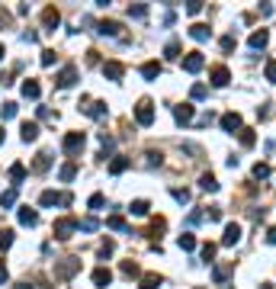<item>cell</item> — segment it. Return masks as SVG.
<instances>
[{
	"label": "cell",
	"mask_w": 276,
	"mask_h": 289,
	"mask_svg": "<svg viewBox=\"0 0 276 289\" xmlns=\"http://www.w3.org/2000/svg\"><path fill=\"white\" fill-rule=\"evenodd\" d=\"M77 270H80V260L77 257H64L61 264H55V280H71Z\"/></svg>",
	"instance_id": "obj_1"
},
{
	"label": "cell",
	"mask_w": 276,
	"mask_h": 289,
	"mask_svg": "<svg viewBox=\"0 0 276 289\" xmlns=\"http://www.w3.org/2000/svg\"><path fill=\"white\" fill-rule=\"evenodd\" d=\"M52 231H55V238H58V241H68V238L77 231V219H55Z\"/></svg>",
	"instance_id": "obj_2"
},
{
	"label": "cell",
	"mask_w": 276,
	"mask_h": 289,
	"mask_svg": "<svg viewBox=\"0 0 276 289\" xmlns=\"http://www.w3.org/2000/svg\"><path fill=\"white\" fill-rule=\"evenodd\" d=\"M135 122L138 125H151L154 122V103L151 100H141V103L135 106Z\"/></svg>",
	"instance_id": "obj_3"
},
{
	"label": "cell",
	"mask_w": 276,
	"mask_h": 289,
	"mask_svg": "<svg viewBox=\"0 0 276 289\" xmlns=\"http://www.w3.org/2000/svg\"><path fill=\"white\" fill-rule=\"evenodd\" d=\"M84 132H68V135H64V142H61V148L68 154H77V151H84Z\"/></svg>",
	"instance_id": "obj_4"
},
{
	"label": "cell",
	"mask_w": 276,
	"mask_h": 289,
	"mask_svg": "<svg viewBox=\"0 0 276 289\" xmlns=\"http://www.w3.org/2000/svg\"><path fill=\"white\" fill-rule=\"evenodd\" d=\"M202 64H206L202 52H186V58H183V71H186V74H199Z\"/></svg>",
	"instance_id": "obj_5"
},
{
	"label": "cell",
	"mask_w": 276,
	"mask_h": 289,
	"mask_svg": "<svg viewBox=\"0 0 276 289\" xmlns=\"http://www.w3.org/2000/svg\"><path fill=\"white\" fill-rule=\"evenodd\" d=\"M238 241H241V225L238 222H228V225H225V235H222V244L225 248H235Z\"/></svg>",
	"instance_id": "obj_6"
},
{
	"label": "cell",
	"mask_w": 276,
	"mask_h": 289,
	"mask_svg": "<svg viewBox=\"0 0 276 289\" xmlns=\"http://www.w3.org/2000/svg\"><path fill=\"white\" fill-rule=\"evenodd\" d=\"M74 81H77V68H74V64H68V68H61V74L55 77V84L61 87V90H68V87H74Z\"/></svg>",
	"instance_id": "obj_7"
},
{
	"label": "cell",
	"mask_w": 276,
	"mask_h": 289,
	"mask_svg": "<svg viewBox=\"0 0 276 289\" xmlns=\"http://www.w3.org/2000/svg\"><path fill=\"white\" fill-rule=\"evenodd\" d=\"M58 23H61V13H58L55 7L42 10V26H45V32H55V26H58Z\"/></svg>",
	"instance_id": "obj_8"
},
{
	"label": "cell",
	"mask_w": 276,
	"mask_h": 289,
	"mask_svg": "<svg viewBox=\"0 0 276 289\" xmlns=\"http://www.w3.org/2000/svg\"><path fill=\"white\" fill-rule=\"evenodd\" d=\"M174 119H177V125H190V122H193V103H180V106H174Z\"/></svg>",
	"instance_id": "obj_9"
},
{
	"label": "cell",
	"mask_w": 276,
	"mask_h": 289,
	"mask_svg": "<svg viewBox=\"0 0 276 289\" xmlns=\"http://www.w3.org/2000/svg\"><path fill=\"white\" fill-rule=\"evenodd\" d=\"M209 77H212V84H215V87H225V84L231 81V71L225 68V64H215V68L209 71Z\"/></svg>",
	"instance_id": "obj_10"
},
{
	"label": "cell",
	"mask_w": 276,
	"mask_h": 289,
	"mask_svg": "<svg viewBox=\"0 0 276 289\" xmlns=\"http://www.w3.org/2000/svg\"><path fill=\"white\" fill-rule=\"evenodd\" d=\"M222 129L231 132V135H235V132H241V116H238V113H225V116H222Z\"/></svg>",
	"instance_id": "obj_11"
},
{
	"label": "cell",
	"mask_w": 276,
	"mask_h": 289,
	"mask_svg": "<svg viewBox=\"0 0 276 289\" xmlns=\"http://www.w3.org/2000/svg\"><path fill=\"white\" fill-rule=\"evenodd\" d=\"M48 167H52V154H48V151H39L36 161H32V170H36V174H45Z\"/></svg>",
	"instance_id": "obj_12"
},
{
	"label": "cell",
	"mask_w": 276,
	"mask_h": 289,
	"mask_svg": "<svg viewBox=\"0 0 276 289\" xmlns=\"http://www.w3.org/2000/svg\"><path fill=\"white\" fill-rule=\"evenodd\" d=\"M103 74H106V81H119V77L125 74V68L119 61H106V64H103Z\"/></svg>",
	"instance_id": "obj_13"
},
{
	"label": "cell",
	"mask_w": 276,
	"mask_h": 289,
	"mask_svg": "<svg viewBox=\"0 0 276 289\" xmlns=\"http://www.w3.org/2000/svg\"><path fill=\"white\" fill-rule=\"evenodd\" d=\"M20 225H26V228L39 225V212H36V209H29V206H23V209H20Z\"/></svg>",
	"instance_id": "obj_14"
},
{
	"label": "cell",
	"mask_w": 276,
	"mask_h": 289,
	"mask_svg": "<svg viewBox=\"0 0 276 289\" xmlns=\"http://www.w3.org/2000/svg\"><path fill=\"white\" fill-rule=\"evenodd\" d=\"M26 174H29V170H26V167H23V164H13V167H10V170H7V177H10V183H13V190H16V186H20V183H23V180H26Z\"/></svg>",
	"instance_id": "obj_15"
},
{
	"label": "cell",
	"mask_w": 276,
	"mask_h": 289,
	"mask_svg": "<svg viewBox=\"0 0 276 289\" xmlns=\"http://www.w3.org/2000/svg\"><path fill=\"white\" fill-rule=\"evenodd\" d=\"M39 203L45 206V209H48V206H61V203H64V193H55V190H45V193H42V196H39Z\"/></svg>",
	"instance_id": "obj_16"
},
{
	"label": "cell",
	"mask_w": 276,
	"mask_h": 289,
	"mask_svg": "<svg viewBox=\"0 0 276 289\" xmlns=\"http://www.w3.org/2000/svg\"><path fill=\"white\" fill-rule=\"evenodd\" d=\"M39 93H42V87H39V81H32V77H26V81H23V97H26V100H39Z\"/></svg>",
	"instance_id": "obj_17"
},
{
	"label": "cell",
	"mask_w": 276,
	"mask_h": 289,
	"mask_svg": "<svg viewBox=\"0 0 276 289\" xmlns=\"http://www.w3.org/2000/svg\"><path fill=\"white\" fill-rule=\"evenodd\" d=\"M93 283H97L100 289H106L109 283H113V273H109L106 267H97V270H93Z\"/></svg>",
	"instance_id": "obj_18"
},
{
	"label": "cell",
	"mask_w": 276,
	"mask_h": 289,
	"mask_svg": "<svg viewBox=\"0 0 276 289\" xmlns=\"http://www.w3.org/2000/svg\"><path fill=\"white\" fill-rule=\"evenodd\" d=\"M141 77L145 81H158L161 77V61H148L145 68H141Z\"/></svg>",
	"instance_id": "obj_19"
},
{
	"label": "cell",
	"mask_w": 276,
	"mask_h": 289,
	"mask_svg": "<svg viewBox=\"0 0 276 289\" xmlns=\"http://www.w3.org/2000/svg\"><path fill=\"white\" fill-rule=\"evenodd\" d=\"M74 177H77V164H74V161L61 164V170H58V180H61V183H71Z\"/></svg>",
	"instance_id": "obj_20"
},
{
	"label": "cell",
	"mask_w": 276,
	"mask_h": 289,
	"mask_svg": "<svg viewBox=\"0 0 276 289\" xmlns=\"http://www.w3.org/2000/svg\"><path fill=\"white\" fill-rule=\"evenodd\" d=\"M20 135H23V142H36L39 138V125L36 122H23V125H20Z\"/></svg>",
	"instance_id": "obj_21"
},
{
	"label": "cell",
	"mask_w": 276,
	"mask_h": 289,
	"mask_svg": "<svg viewBox=\"0 0 276 289\" xmlns=\"http://www.w3.org/2000/svg\"><path fill=\"white\" fill-rule=\"evenodd\" d=\"M270 42V32L267 29H257V32H251V48H263Z\"/></svg>",
	"instance_id": "obj_22"
},
{
	"label": "cell",
	"mask_w": 276,
	"mask_h": 289,
	"mask_svg": "<svg viewBox=\"0 0 276 289\" xmlns=\"http://www.w3.org/2000/svg\"><path fill=\"white\" fill-rule=\"evenodd\" d=\"M122 170H129V158H113L109 161V174L113 177H119Z\"/></svg>",
	"instance_id": "obj_23"
},
{
	"label": "cell",
	"mask_w": 276,
	"mask_h": 289,
	"mask_svg": "<svg viewBox=\"0 0 276 289\" xmlns=\"http://www.w3.org/2000/svg\"><path fill=\"white\" fill-rule=\"evenodd\" d=\"M97 32H100V36H119V23H113V20H103V23L97 26Z\"/></svg>",
	"instance_id": "obj_24"
},
{
	"label": "cell",
	"mask_w": 276,
	"mask_h": 289,
	"mask_svg": "<svg viewBox=\"0 0 276 289\" xmlns=\"http://www.w3.org/2000/svg\"><path fill=\"white\" fill-rule=\"evenodd\" d=\"M190 36L196 39V42H206L212 32H209V26H202V23H196V26H190Z\"/></svg>",
	"instance_id": "obj_25"
},
{
	"label": "cell",
	"mask_w": 276,
	"mask_h": 289,
	"mask_svg": "<svg viewBox=\"0 0 276 289\" xmlns=\"http://www.w3.org/2000/svg\"><path fill=\"white\" fill-rule=\"evenodd\" d=\"M199 186H202L206 193H218V180H215L212 174H202V177H199Z\"/></svg>",
	"instance_id": "obj_26"
},
{
	"label": "cell",
	"mask_w": 276,
	"mask_h": 289,
	"mask_svg": "<svg viewBox=\"0 0 276 289\" xmlns=\"http://www.w3.org/2000/svg\"><path fill=\"white\" fill-rule=\"evenodd\" d=\"M148 209H151V206H148L145 199H135V203L129 206V212H132V215H138V219H145V215H148Z\"/></svg>",
	"instance_id": "obj_27"
},
{
	"label": "cell",
	"mask_w": 276,
	"mask_h": 289,
	"mask_svg": "<svg viewBox=\"0 0 276 289\" xmlns=\"http://www.w3.org/2000/svg\"><path fill=\"white\" fill-rule=\"evenodd\" d=\"M84 109H87V116H93V119H103V116H106V103H100V100L90 103V106H84Z\"/></svg>",
	"instance_id": "obj_28"
},
{
	"label": "cell",
	"mask_w": 276,
	"mask_h": 289,
	"mask_svg": "<svg viewBox=\"0 0 276 289\" xmlns=\"http://www.w3.org/2000/svg\"><path fill=\"white\" fill-rule=\"evenodd\" d=\"M161 276H158V273H145V276H141V289H158V286H161Z\"/></svg>",
	"instance_id": "obj_29"
},
{
	"label": "cell",
	"mask_w": 276,
	"mask_h": 289,
	"mask_svg": "<svg viewBox=\"0 0 276 289\" xmlns=\"http://www.w3.org/2000/svg\"><path fill=\"white\" fill-rule=\"evenodd\" d=\"M177 244H180V248H183V251H196V238H193L190 231H183V235L177 238Z\"/></svg>",
	"instance_id": "obj_30"
},
{
	"label": "cell",
	"mask_w": 276,
	"mask_h": 289,
	"mask_svg": "<svg viewBox=\"0 0 276 289\" xmlns=\"http://www.w3.org/2000/svg\"><path fill=\"white\" fill-rule=\"evenodd\" d=\"M106 228H113V231H125V219H122V215H109V219H106Z\"/></svg>",
	"instance_id": "obj_31"
},
{
	"label": "cell",
	"mask_w": 276,
	"mask_h": 289,
	"mask_svg": "<svg viewBox=\"0 0 276 289\" xmlns=\"http://www.w3.org/2000/svg\"><path fill=\"white\" fill-rule=\"evenodd\" d=\"M10 206H16V190L0 193V209H10Z\"/></svg>",
	"instance_id": "obj_32"
},
{
	"label": "cell",
	"mask_w": 276,
	"mask_h": 289,
	"mask_svg": "<svg viewBox=\"0 0 276 289\" xmlns=\"http://www.w3.org/2000/svg\"><path fill=\"white\" fill-rule=\"evenodd\" d=\"M177 55H180V42H177V39H170L167 45H164V58H177Z\"/></svg>",
	"instance_id": "obj_33"
},
{
	"label": "cell",
	"mask_w": 276,
	"mask_h": 289,
	"mask_svg": "<svg viewBox=\"0 0 276 289\" xmlns=\"http://www.w3.org/2000/svg\"><path fill=\"white\" fill-rule=\"evenodd\" d=\"M241 144H244V148H254V144H257V135H254L251 129H241Z\"/></svg>",
	"instance_id": "obj_34"
},
{
	"label": "cell",
	"mask_w": 276,
	"mask_h": 289,
	"mask_svg": "<svg viewBox=\"0 0 276 289\" xmlns=\"http://www.w3.org/2000/svg\"><path fill=\"white\" fill-rule=\"evenodd\" d=\"M103 203H106V196H103V193H93V196H90V203H87V206H90L93 212H100V209H103Z\"/></svg>",
	"instance_id": "obj_35"
},
{
	"label": "cell",
	"mask_w": 276,
	"mask_h": 289,
	"mask_svg": "<svg viewBox=\"0 0 276 289\" xmlns=\"http://www.w3.org/2000/svg\"><path fill=\"white\" fill-rule=\"evenodd\" d=\"M254 177H257V180H267V177H270V164H263V161H260V164H254Z\"/></svg>",
	"instance_id": "obj_36"
},
{
	"label": "cell",
	"mask_w": 276,
	"mask_h": 289,
	"mask_svg": "<svg viewBox=\"0 0 276 289\" xmlns=\"http://www.w3.org/2000/svg\"><path fill=\"white\" fill-rule=\"evenodd\" d=\"M215 251H218V248H215V244H202V248H199V254H202V260H209V264H212V257H215Z\"/></svg>",
	"instance_id": "obj_37"
},
{
	"label": "cell",
	"mask_w": 276,
	"mask_h": 289,
	"mask_svg": "<svg viewBox=\"0 0 276 289\" xmlns=\"http://www.w3.org/2000/svg\"><path fill=\"white\" fill-rule=\"evenodd\" d=\"M170 196H174L180 206H186V203H190V190H177V186H174V190H170Z\"/></svg>",
	"instance_id": "obj_38"
},
{
	"label": "cell",
	"mask_w": 276,
	"mask_h": 289,
	"mask_svg": "<svg viewBox=\"0 0 276 289\" xmlns=\"http://www.w3.org/2000/svg\"><path fill=\"white\" fill-rule=\"evenodd\" d=\"M129 16H135V20H145V16H148V7H145V3H135V7H129Z\"/></svg>",
	"instance_id": "obj_39"
},
{
	"label": "cell",
	"mask_w": 276,
	"mask_h": 289,
	"mask_svg": "<svg viewBox=\"0 0 276 289\" xmlns=\"http://www.w3.org/2000/svg\"><path fill=\"white\" fill-rule=\"evenodd\" d=\"M10 244H13V231H10V228H3V231H0V251H7Z\"/></svg>",
	"instance_id": "obj_40"
},
{
	"label": "cell",
	"mask_w": 276,
	"mask_h": 289,
	"mask_svg": "<svg viewBox=\"0 0 276 289\" xmlns=\"http://www.w3.org/2000/svg\"><path fill=\"white\" fill-rule=\"evenodd\" d=\"M16 116V103H3L0 106V119H13Z\"/></svg>",
	"instance_id": "obj_41"
},
{
	"label": "cell",
	"mask_w": 276,
	"mask_h": 289,
	"mask_svg": "<svg viewBox=\"0 0 276 289\" xmlns=\"http://www.w3.org/2000/svg\"><path fill=\"white\" fill-rule=\"evenodd\" d=\"M77 231H97V219H80L77 222Z\"/></svg>",
	"instance_id": "obj_42"
},
{
	"label": "cell",
	"mask_w": 276,
	"mask_h": 289,
	"mask_svg": "<svg viewBox=\"0 0 276 289\" xmlns=\"http://www.w3.org/2000/svg\"><path fill=\"white\" fill-rule=\"evenodd\" d=\"M113 251H116V244H113V241L106 238V241L100 244V257H103V260H106V257H113Z\"/></svg>",
	"instance_id": "obj_43"
},
{
	"label": "cell",
	"mask_w": 276,
	"mask_h": 289,
	"mask_svg": "<svg viewBox=\"0 0 276 289\" xmlns=\"http://www.w3.org/2000/svg\"><path fill=\"white\" fill-rule=\"evenodd\" d=\"M263 77H267L270 84H276V61H267V68H263Z\"/></svg>",
	"instance_id": "obj_44"
},
{
	"label": "cell",
	"mask_w": 276,
	"mask_h": 289,
	"mask_svg": "<svg viewBox=\"0 0 276 289\" xmlns=\"http://www.w3.org/2000/svg\"><path fill=\"white\" fill-rule=\"evenodd\" d=\"M206 93H209V90H206V84H193L190 97H193V100H206Z\"/></svg>",
	"instance_id": "obj_45"
},
{
	"label": "cell",
	"mask_w": 276,
	"mask_h": 289,
	"mask_svg": "<svg viewBox=\"0 0 276 289\" xmlns=\"http://www.w3.org/2000/svg\"><path fill=\"white\" fill-rule=\"evenodd\" d=\"M122 273L125 276H138V264L135 260H122Z\"/></svg>",
	"instance_id": "obj_46"
},
{
	"label": "cell",
	"mask_w": 276,
	"mask_h": 289,
	"mask_svg": "<svg viewBox=\"0 0 276 289\" xmlns=\"http://www.w3.org/2000/svg\"><path fill=\"white\" fill-rule=\"evenodd\" d=\"M55 58H58V55H55V48H45V52H42V64H45V68H52Z\"/></svg>",
	"instance_id": "obj_47"
},
{
	"label": "cell",
	"mask_w": 276,
	"mask_h": 289,
	"mask_svg": "<svg viewBox=\"0 0 276 289\" xmlns=\"http://www.w3.org/2000/svg\"><path fill=\"white\" fill-rule=\"evenodd\" d=\"M225 276H228V267H215V270H212V280L215 283H225Z\"/></svg>",
	"instance_id": "obj_48"
},
{
	"label": "cell",
	"mask_w": 276,
	"mask_h": 289,
	"mask_svg": "<svg viewBox=\"0 0 276 289\" xmlns=\"http://www.w3.org/2000/svg\"><path fill=\"white\" fill-rule=\"evenodd\" d=\"M186 13H190V16H199V13H202V3H199V0H193V3H186Z\"/></svg>",
	"instance_id": "obj_49"
},
{
	"label": "cell",
	"mask_w": 276,
	"mask_h": 289,
	"mask_svg": "<svg viewBox=\"0 0 276 289\" xmlns=\"http://www.w3.org/2000/svg\"><path fill=\"white\" fill-rule=\"evenodd\" d=\"M164 228H167V222H164V219H154L151 222V231H154V235H161Z\"/></svg>",
	"instance_id": "obj_50"
},
{
	"label": "cell",
	"mask_w": 276,
	"mask_h": 289,
	"mask_svg": "<svg viewBox=\"0 0 276 289\" xmlns=\"http://www.w3.org/2000/svg\"><path fill=\"white\" fill-rule=\"evenodd\" d=\"M10 280V270H7V264H3V260H0V286H3V283Z\"/></svg>",
	"instance_id": "obj_51"
},
{
	"label": "cell",
	"mask_w": 276,
	"mask_h": 289,
	"mask_svg": "<svg viewBox=\"0 0 276 289\" xmlns=\"http://www.w3.org/2000/svg\"><path fill=\"white\" fill-rule=\"evenodd\" d=\"M222 48H225V52H231V48H235V36H225L222 39Z\"/></svg>",
	"instance_id": "obj_52"
},
{
	"label": "cell",
	"mask_w": 276,
	"mask_h": 289,
	"mask_svg": "<svg viewBox=\"0 0 276 289\" xmlns=\"http://www.w3.org/2000/svg\"><path fill=\"white\" fill-rule=\"evenodd\" d=\"M186 222H190V225H199V222H202V212H193V215H190Z\"/></svg>",
	"instance_id": "obj_53"
},
{
	"label": "cell",
	"mask_w": 276,
	"mask_h": 289,
	"mask_svg": "<svg viewBox=\"0 0 276 289\" xmlns=\"http://www.w3.org/2000/svg\"><path fill=\"white\" fill-rule=\"evenodd\" d=\"M267 241H270V244H276V228H270V231H267Z\"/></svg>",
	"instance_id": "obj_54"
},
{
	"label": "cell",
	"mask_w": 276,
	"mask_h": 289,
	"mask_svg": "<svg viewBox=\"0 0 276 289\" xmlns=\"http://www.w3.org/2000/svg\"><path fill=\"white\" fill-rule=\"evenodd\" d=\"M10 23V13H3V10H0V26H7Z\"/></svg>",
	"instance_id": "obj_55"
},
{
	"label": "cell",
	"mask_w": 276,
	"mask_h": 289,
	"mask_svg": "<svg viewBox=\"0 0 276 289\" xmlns=\"http://www.w3.org/2000/svg\"><path fill=\"white\" fill-rule=\"evenodd\" d=\"M16 289H32V286H29V283H20V286H16Z\"/></svg>",
	"instance_id": "obj_56"
},
{
	"label": "cell",
	"mask_w": 276,
	"mask_h": 289,
	"mask_svg": "<svg viewBox=\"0 0 276 289\" xmlns=\"http://www.w3.org/2000/svg\"><path fill=\"white\" fill-rule=\"evenodd\" d=\"M3 55H7V48H3V45H0V58H3Z\"/></svg>",
	"instance_id": "obj_57"
},
{
	"label": "cell",
	"mask_w": 276,
	"mask_h": 289,
	"mask_svg": "<svg viewBox=\"0 0 276 289\" xmlns=\"http://www.w3.org/2000/svg\"><path fill=\"white\" fill-rule=\"evenodd\" d=\"M0 144H3V129H0Z\"/></svg>",
	"instance_id": "obj_58"
}]
</instances>
